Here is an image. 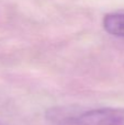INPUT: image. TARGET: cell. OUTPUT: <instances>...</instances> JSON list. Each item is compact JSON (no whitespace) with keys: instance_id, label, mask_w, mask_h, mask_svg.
Listing matches in <instances>:
<instances>
[{"instance_id":"cell-1","label":"cell","mask_w":124,"mask_h":125,"mask_svg":"<svg viewBox=\"0 0 124 125\" xmlns=\"http://www.w3.org/2000/svg\"><path fill=\"white\" fill-rule=\"evenodd\" d=\"M68 125H124V109L102 108L74 115Z\"/></svg>"},{"instance_id":"cell-2","label":"cell","mask_w":124,"mask_h":125,"mask_svg":"<svg viewBox=\"0 0 124 125\" xmlns=\"http://www.w3.org/2000/svg\"><path fill=\"white\" fill-rule=\"evenodd\" d=\"M103 28L109 34L124 37V13H109L103 18Z\"/></svg>"}]
</instances>
